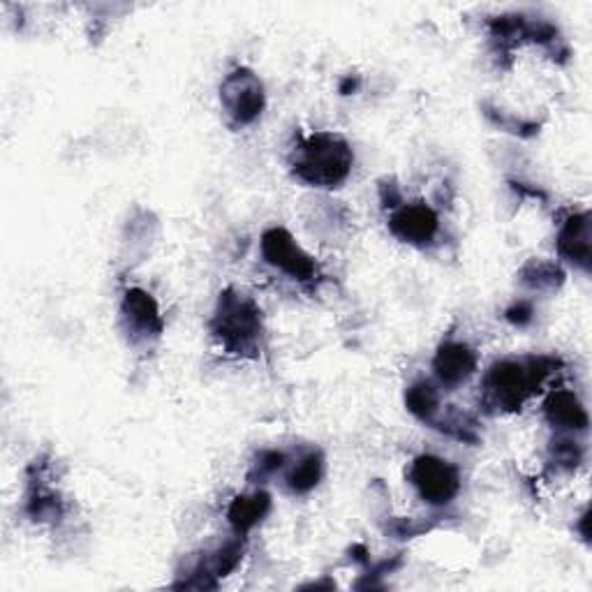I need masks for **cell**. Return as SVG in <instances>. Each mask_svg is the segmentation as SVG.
<instances>
[{
    "label": "cell",
    "mask_w": 592,
    "mask_h": 592,
    "mask_svg": "<svg viewBox=\"0 0 592 592\" xmlns=\"http://www.w3.org/2000/svg\"><path fill=\"white\" fill-rule=\"evenodd\" d=\"M354 167L352 146L333 133H315L301 139L292 158V172L311 188H339Z\"/></svg>",
    "instance_id": "1"
},
{
    "label": "cell",
    "mask_w": 592,
    "mask_h": 592,
    "mask_svg": "<svg viewBox=\"0 0 592 592\" xmlns=\"http://www.w3.org/2000/svg\"><path fill=\"white\" fill-rule=\"evenodd\" d=\"M211 333L227 354L257 356L264 339L260 305L237 290H225L211 318Z\"/></svg>",
    "instance_id": "2"
},
{
    "label": "cell",
    "mask_w": 592,
    "mask_h": 592,
    "mask_svg": "<svg viewBox=\"0 0 592 592\" xmlns=\"http://www.w3.org/2000/svg\"><path fill=\"white\" fill-rule=\"evenodd\" d=\"M553 371V362L547 356L502 359L486 373L484 392L486 403L502 412H517L526 401L542 387L544 377Z\"/></svg>",
    "instance_id": "3"
},
{
    "label": "cell",
    "mask_w": 592,
    "mask_h": 592,
    "mask_svg": "<svg viewBox=\"0 0 592 592\" xmlns=\"http://www.w3.org/2000/svg\"><path fill=\"white\" fill-rule=\"evenodd\" d=\"M220 105L235 125H252L267 107L262 80L248 67L231 70L220 84Z\"/></svg>",
    "instance_id": "4"
},
{
    "label": "cell",
    "mask_w": 592,
    "mask_h": 592,
    "mask_svg": "<svg viewBox=\"0 0 592 592\" xmlns=\"http://www.w3.org/2000/svg\"><path fill=\"white\" fill-rule=\"evenodd\" d=\"M409 484L415 486L417 496L433 507L449 505L460 491V472L447 458L422 454L409 466Z\"/></svg>",
    "instance_id": "5"
},
{
    "label": "cell",
    "mask_w": 592,
    "mask_h": 592,
    "mask_svg": "<svg viewBox=\"0 0 592 592\" xmlns=\"http://www.w3.org/2000/svg\"><path fill=\"white\" fill-rule=\"evenodd\" d=\"M262 257L269 267H273L276 271L285 273L292 280L303 282H315L320 278V267L313 260L311 255H308L297 239L290 235L285 227H271L262 235Z\"/></svg>",
    "instance_id": "6"
},
{
    "label": "cell",
    "mask_w": 592,
    "mask_h": 592,
    "mask_svg": "<svg viewBox=\"0 0 592 592\" xmlns=\"http://www.w3.org/2000/svg\"><path fill=\"white\" fill-rule=\"evenodd\" d=\"M390 231L407 246L426 248L440 235V216L424 201H403L390 214Z\"/></svg>",
    "instance_id": "7"
},
{
    "label": "cell",
    "mask_w": 592,
    "mask_h": 592,
    "mask_svg": "<svg viewBox=\"0 0 592 592\" xmlns=\"http://www.w3.org/2000/svg\"><path fill=\"white\" fill-rule=\"evenodd\" d=\"M121 320L133 343L156 341L165 331V320L158 301L142 288H131L121 301Z\"/></svg>",
    "instance_id": "8"
},
{
    "label": "cell",
    "mask_w": 592,
    "mask_h": 592,
    "mask_svg": "<svg viewBox=\"0 0 592 592\" xmlns=\"http://www.w3.org/2000/svg\"><path fill=\"white\" fill-rule=\"evenodd\" d=\"M477 352L463 341H445L433 356V373L443 387H460L477 373Z\"/></svg>",
    "instance_id": "9"
},
{
    "label": "cell",
    "mask_w": 592,
    "mask_h": 592,
    "mask_svg": "<svg viewBox=\"0 0 592 592\" xmlns=\"http://www.w3.org/2000/svg\"><path fill=\"white\" fill-rule=\"evenodd\" d=\"M590 214H572L558 231V252L581 271H590Z\"/></svg>",
    "instance_id": "10"
},
{
    "label": "cell",
    "mask_w": 592,
    "mask_h": 592,
    "mask_svg": "<svg viewBox=\"0 0 592 592\" xmlns=\"http://www.w3.org/2000/svg\"><path fill=\"white\" fill-rule=\"evenodd\" d=\"M544 417L553 428L562 433H583L590 426L588 409L583 407L579 396L568 390L549 394V398L544 401Z\"/></svg>",
    "instance_id": "11"
},
{
    "label": "cell",
    "mask_w": 592,
    "mask_h": 592,
    "mask_svg": "<svg viewBox=\"0 0 592 592\" xmlns=\"http://www.w3.org/2000/svg\"><path fill=\"white\" fill-rule=\"evenodd\" d=\"M269 511H271V496L267 491H255L250 496H239L231 500L227 509V521L231 530L243 537L255 526H260Z\"/></svg>",
    "instance_id": "12"
},
{
    "label": "cell",
    "mask_w": 592,
    "mask_h": 592,
    "mask_svg": "<svg viewBox=\"0 0 592 592\" xmlns=\"http://www.w3.org/2000/svg\"><path fill=\"white\" fill-rule=\"evenodd\" d=\"M322 477H324V456L318 449H313L303 454L299 460H294V466L285 477V484L292 494L305 496L311 494L313 488H318Z\"/></svg>",
    "instance_id": "13"
},
{
    "label": "cell",
    "mask_w": 592,
    "mask_h": 592,
    "mask_svg": "<svg viewBox=\"0 0 592 592\" xmlns=\"http://www.w3.org/2000/svg\"><path fill=\"white\" fill-rule=\"evenodd\" d=\"M405 405L417 419L433 424V419L440 415V407H443L440 392H437L433 382L419 380L405 392Z\"/></svg>",
    "instance_id": "14"
},
{
    "label": "cell",
    "mask_w": 592,
    "mask_h": 592,
    "mask_svg": "<svg viewBox=\"0 0 592 592\" xmlns=\"http://www.w3.org/2000/svg\"><path fill=\"white\" fill-rule=\"evenodd\" d=\"M564 280V271L547 260H532L521 271V282L530 290L544 292V290H558Z\"/></svg>",
    "instance_id": "15"
},
{
    "label": "cell",
    "mask_w": 592,
    "mask_h": 592,
    "mask_svg": "<svg viewBox=\"0 0 592 592\" xmlns=\"http://www.w3.org/2000/svg\"><path fill=\"white\" fill-rule=\"evenodd\" d=\"M241 558H243V542L241 539H229V542H225L209 555V560H206L201 568L214 579H225L239 568Z\"/></svg>",
    "instance_id": "16"
},
{
    "label": "cell",
    "mask_w": 592,
    "mask_h": 592,
    "mask_svg": "<svg viewBox=\"0 0 592 592\" xmlns=\"http://www.w3.org/2000/svg\"><path fill=\"white\" fill-rule=\"evenodd\" d=\"M551 458L555 460L558 468L574 470V468L581 466L583 449L579 447V443L572 440V437H558V440L551 447Z\"/></svg>",
    "instance_id": "17"
},
{
    "label": "cell",
    "mask_w": 592,
    "mask_h": 592,
    "mask_svg": "<svg viewBox=\"0 0 592 592\" xmlns=\"http://www.w3.org/2000/svg\"><path fill=\"white\" fill-rule=\"evenodd\" d=\"M285 463H288V458H285V454H282V451H273V449L262 451L260 456H257V460L252 463V475L260 477V479L271 477L280 468H285Z\"/></svg>",
    "instance_id": "18"
},
{
    "label": "cell",
    "mask_w": 592,
    "mask_h": 592,
    "mask_svg": "<svg viewBox=\"0 0 592 592\" xmlns=\"http://www.w3.org/2000/svg\"><path fill=\"white\" fill-rule=\"evenodd\" d=\"M507 320L513 322V324H528L532 320V305L528 301H519V303H513L509 311H507Z\"/></svg>",
    "instance_id": "19"
}]
</instances>
